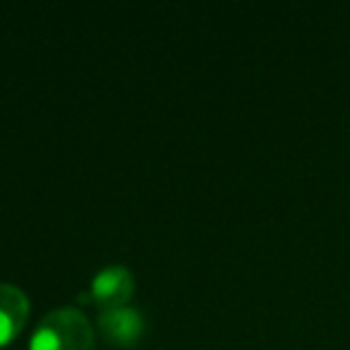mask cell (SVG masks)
I'll return each mask as SVG.
<instances>
[{
    "label": "cell",
    "instance_id": "1",
    "mask_svg": "<svg viewBox=\"0 0 350 350\" xmlns=\"http://www.w3.org/2000/svg\"><path fill=\"white\" fill-rule=\"evenodd\" d=\"M29 350H96L94 324L79 307H55L36 324Z\"/></svg>",
    "mask_w": 350,
    "mask_h": 350
},
{
    "label": "cell",
    "instance_id": "2",
    "mask_svg": "<svg viewBox=\"0 0 350 350\" xmlns=\"http://www.w3.org/2000/svg\"><path fill=\"white\" fill-rule=\"evenodd\" d=\"M135 293V276L125 264H108L98 269L89 286V295L101 310L125 307V302Z\"/></svg>",
    "mask_w": 350,
    "mask_h": 350
},
{
    "label": "cell",
    "instance_id": "3",
    "mask_svg": "<svg viewBox=\"0 0 350 350\" xmlns=\"http://www.w3.org/2000/svg\"><path fill=\"white\" fill-rule=\"evenodd\" d=\"M101 336L108 343L118 348H130L144 334V319L142 312L135 307H116V310H101L96 321Z\"/></svg>",
    "mask_w": 350,
    "mask_h": 350
},
{
    "label": "cell",
    "instance_id": "4",
    "mask_svg": "<svg viewBox=\"0 0 350 350\" xmlns=\"http://www.w3.org/2000/svg\"><path fill=\"white\" fill-rule=\"evenodd\" d=\"M29 319V297L15 283L0 281V348L8 345Z\"/></svg>",
    "mask_w": 350,
    "mask_h": 350
}]
</instances>
